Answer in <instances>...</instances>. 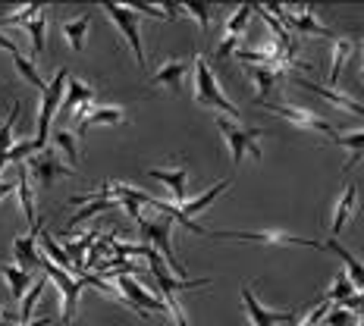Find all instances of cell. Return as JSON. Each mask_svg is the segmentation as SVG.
I'll list each match as a JSON object with an SVG mask.
<instances>
[{
	"instance_id": "6da1fadb",
	"label": "cell",
	"mask_w": 364,
	"mask_h": 326,
	"mask_svg": "<svg viewBox=\"0 0 364 326\" xmlns=\"http://www.w3.org/2000/svg\"><path fill=\"white\" fill-rule=\"evenodd\" d=\"M195 101L204 104V107H214L217 113H226V116H242V110L223 94L217 75L210 72L208 60L201 54H195Z\"/></svg>"
},
{
	"instance_id": "7a4b0ae2",
	"label": "cell",
	"mask_w": 364,
	"mask_h": 326,
	"mask_svg": "<svg viewBox=\"0 0 364 326\" xmlns=\"http://www.w3.org/2000/svg\"><path fill=\"white\" fill-rule=\"evenodd\" d=\"M139 226H141V236H145L151 251H157L166 263H170V273H173V276H176V279H192V276H186V267H182V261L176 257V251H173V245H170L173 217H166V214H157L154 219L145 217Z\"/></svg>"
},
{
	"instance_id": "3957f363",
	"label": "cell",
	"mask_w": 364,
	"mask_h": 326,
	"mask_svg": "<svg viewBox=\"0 0 364 326\" xmlns=\"http://www.w3.org/2000/svg\"><path fill=\"white\" fill-rule=\"evenodd\" d=\"M66 82H70V70H60L54 79L48 82V88L41 91V107H38V132H35L38 151H44V148H48V141H50V123H54L57 110L63 107Z\"/></svg>"
},
{
	"instance_id": "277c9868",
	"label": "cell",
	"mask_w": 364,
	"mask_h": 326,
	"mask_svg": "<svg viewBox=\"0 0 364 326\" xmlns=\"http://www.w3.org/2000/svg\"><path fill=\"white\" fill-rule=\"evenodd\" d=\"M217 132L223 135V141L230 145L232 166H242L245 154H252L255 161H264V151L257 145V138H264V129H245L226 116H217Z\"/></svg>"
},
{
	"instance_id": "5b68a950",
	"label": "cell",
	"mask_w": 364,
	"mask_h": 326,
	"mask_svg": "<svg viewBox=\"0 0 364 326\" xmlns=\"http://www.w3.org/2000/svg\"><path fill=\"white\" fill-rule=\"evenodd\" d=\"M210 239H239V241H261V245H279V248H317L321 251L323 241L301 239L283 229H210Z\"/></svg>"
},
{
	"instance_id": "8992f818",
	"label": "cell",
	"mask_w": 364,
	"mask_h": 326,
	"mask_svg": "<svg viewBox=\"0 0 364 326\" xmlns=\"http://www.w3.org/2000/svg\"><path fill=\"white\" fill-rule=\"evenodd\" d=\"M101 6H104V13L110 16L113 26L126 35V44L132 48L135 63L145 66V48H141V16L132 10V6H126V4H110V0H104Z\"/></svg>"
},
{
	"instance_id": "52a82bcc",
	"label": "cell",
	"mask_w": 364,
	"mask_h": 326,
	"mask_svg": "<svg viewBox=\"0 0 364 326\" xmlns=\"http://www.w3.org/2000/svg\"><path fill=\"white\" fill-rule=\"evenodd\" d=\"M257 104H261V107H267L270 113H277V116H283L286 123L305 129V132L327 135L330 141H336V138H339V132L327 123V119H321L317 113H311V110H305V107H295V104H273V101H257Z\"/></svg>"
},
{
	"instance_id": "ba28073f",
	"label": "cell",
	"mask_w": 364,
	"mask_h": 326,
	"mask_svg": "<svg viewBox=\"0 0 364 326\" xmlns=\"http://www.w3.org/2000/svg\"><path fill=\"white\" fill-rule=\"evenodd\" d=\"M41 270H44V276L50 279V283L60 289V298H63V320L66 326L73 323V317H75V308H79V295H82V283L79 279H73L66 270H60L57 263H50L48 257H41Z\"/></svg>"
},
{
	"instance_id": "9c48e42d",
	"label": "cell",
	"mask_w": 364,
	"mask_h": 326,
	"mask_svg": "<svg viewBox=\"0 0 364 326\" xmlns=\"http://www.w3.org/2000/svg\"><path fill=\"white\" fill-rule=\"evenodd\" d=\"M145 257H148V270H151V276H154V283H157V292H166V295H176V292H188V289H204V286H210L214 279H176L170 270H166V263H164V257L157 254V251H151V248L145 245Z\"/></svg>"
},
{
	"instance_id": "30bf717a",
	"label": "cell",
	"mask_w": 364,
	"mask_h": 326,
	"mask_svg": "<svg viewBox=\"0 0 364 326\" xmlns=\"http://www.w3.org/2000/svg\"><path fill=\"white\" fill-rule=\"evenodd\" d=\"M267 10L273 13V16H279V22H283V28L289 32V28H295V32H305V35H321V38H333V32L327 26H321L314 16L308 13V6H283V4H270Z\"/></svg>"
},
{
	"instance_id": "8fae6325",
	"label": "cell",
	"mask_w": 364,
	"mask_h": 326,
	"mask_svg": "<svg viewBox=\"0 0 364 326\" xmlns=\"http://www.w3.org/2000/svg\"><path fill=\"white\" fill-rule=\"evenodd\" d=\"M242 305H245V314L252 326H277V323H295L299 320V310H270L257 301V295L252 286H242Z\"/></svg>"
},
{
	"instance_id": "7c38bea8",
	"label": "cell",
	"mask_w": 364,
	"mask_h": 326,
	"mask_svg": "<svg viewBox=\"0 0 364 326\" xmlns=\"http://www.w3.org/2000/svg\"><path fill=\"white\" fill-rule=\"evenodd\" d=\"M26 166L32 170V176H35V182H38V188H41V192H48V188L54 185V179H57V176H75L73 166L60 163V161H57V154H54V151H48V148H44L41 154H35Z\"/></svg>"
},
{
	"instance_id": "4fadbf2b",
	"label": "cell",
	"mask_w": 364,
	"mask_h": 326,
	"mask_svg": "<svg viewBox=\"0 0 364 326\" xmlns=\"http://www.w3.org/2000/svg\"><path fill=\"white\" fill-rule=\"evenodd\" d=\"M188 173H192V166L179 163L176 170H148L145 176L164 182V185H170L173 188V198H176V207H182V204L188 201Z\"/></svg>"
},
{
	"instance_id": "5bb4252c",
	"label": "cell",
	"mask_w": 364,
	"mask_h": 326,
	"mask_svg": "<svg viewBox=\"0 0 364 326\" xmlns=\"http://www.w3.org/2000/svg\"><path fill=\"white\" fill-rule=\"evenodd\" d=\"M292 82H295V85H301V88H308V91H314L317 97L330 101L333 107H339V110H346V113H355V116H364V104L352 101L348 94H339L336 88H323V85H317V82H311V79H301V75H295Z\"/></svg>"
},
{
	"instance_id": "9a60e30c",
	"label": "cell",
	"mask_w": 364,
	"mask_h": 326,
	"mask_svg": "<svg viewBox=\"0 0 364 326\" xmlns=\"http://www.w3.org/2000/svg\"><path fill=\"white\" fill-rule=\"evenodd\" d=\"M188 70H195V57L192 60H166V63H161V70L154 72V82L157 85H170V91L182 94V75Z\"/></svg>"
},
{
	"instance_id": "2e32d148",
	"label": "cell",
	"mask_w": 364,
	"mask_h": 326,
	"mask_svg": "<svg viewBox=\"0 0 364 326\" xmlns=\"http://www.w3.org/2000/svg\"><path fill=\"white\" fill-rule=\"evenodd\" d=\"M355 210H358V185L355 182H348L343 188V198L336 204V214H333V236H339V232L348 226V219L355 217Z\"/></svg>"
},
{
	"instance_id": "e0dca14e",
	"label": "cell",
	"mask_w": 364,
	"mask_h": 326,
	"mask_svg": "<svg viewBox=\"0 0 364 326\" xmlns=\"http://www.w3.org/2000/svg\"><path fill=\"white\" fill-rule=\"evenodd\" d=\"M13 257H16L19 270L32 273L35 267H41V254H38V236H19L13 239Z\"/></svg>"
},
{
	"instance_id": "ac0fdd59",
	"label": "cell",
	"mask_w": 364,
	"mask_h": 326,
	"mask_svg": "<svg viewBox=\"0 0 364 326\" xmlns=\"http://www.w3.org/2000/svg\"><path fill=\"white\" fill-rule=\"evenodd\" d=\"M119 123H126V113L119 110V107H95L88 113L85 119H79V126H75V135H85L91 126H119Z\"/></svg>"
},
{
	"instance_id": "d6986e66",
	"label": "cell",
	"mask_w": 364,
	"mask_h": 326,
	"mask_svg": "<svg viewBox=\"0 0 364 326\" xmlns=\"http://www.w3.org/2000/svg\"><path fill=\"white\" fill-rule=\"evenodd\" d=\"M91 101H95V88L70 75V82H66V101H63V107H60L63 116H70V113H75L79 107H88Z\"/></svg>"
},
{
	"instance_id": "ffe728a7",
	"label": "cell",
	"mask_w": 364,
	"mask_h": 326,
	"mask_svg": "<svg viewBox=\"0 0 364 326\" xmlns=\"http://www.w3.org/2000/svg\"><path fill=\"white\" fill-rule=\"evenodd\" d=\"M16 195H19V201H22V214H26L28 226H32V236H38V229H41V223H38V217H35V198H32V185H28V166H26V163H19Z\"/></svg>"
},
{
	"instance_id": "44dd1931",
	"label": "cell",
	"mask_w": 364,
	"mask_h": 326,
	"mask_svg": "<svg viewBox=\"0 0 364 326\" xmlns=\"http://www.w3.org/2000/svg\"><path fill=\"white\" fill-rule=\"evenodd\" d=\"M230 176H226V179H220L217 182V185H210V188H204V192L198 195V198H192V201H186V204H182V207H179V214L182 217H186V219H192V217H198L201 214V210L204 207H208V204L210 201H217L220 198V192H226V188H230Z\"/></svg>"
},
{
	"instance_id": "7402d4cb",
	"label": "cell",
	"mask_w": 364,
	"mask_h": 326,
	"mask_svg": "<svg viewBox=\"0 0 364 326\" xmlns=\"http://www.w3.org/2000/svg\"><path fill=\"white\" fill-rule=\"evenodd\" d=\"M323 248H330V251H333V254L339 257V261L346 263V273H348V279H352V283H355V289H364V263L358 261V257H355L352 251H348V248L339 245L336 239H330Z\"/></svg>"
},
{
	"instance_id": "603a6c76",
	"label": "cell",
	"mask_w": 364,
	"mask_h": 326,
	"mask_svg": "<svg viewBox=\"0 0 364 326\" xmlns=\"http://www.w3.org/2000/svg\"><path fill=\"white\" fill-rule=\"evenodd\" d=\"M38 245L44 248V257H48L50 263H57L60 270H66V273H70V270H75V267H73V257L66 254V248H63V245H57V239L50 236V232L38 229Z\"/></svg>"
},
{
	"instance_id": "cb8c5ba5",
	"label": "cell",
	"mask_w": 364,
	"mask_h": 326,
	"mask_svg": "<svg viewBox=\"0 0 364 326\" xmlns=\"http://www.w3.org/2000/svg\"><path fill=\"white\" fill-rule=\"evenodd\" d=\"M88 28H91V16H88V13H82V16L63 22V38L70 41V48L75 50V54H82V50H85Z\"/></svg>"
},
{
	"instance_id": "d4e9b609",
	"label": "cell",
	"mask_w": 364,
	"mask_h": 326,
	"mask_svg": "<svg viewBox=\"0 0 364 326\" xmlns=\"http://www.w3.org/2000/svg\"><path fill=\"white\" fill-rule=\"evenodd\" d=\"M352 50H355L352 38H336V44H333V60H330V85H336V82L343 79V66L348 63Z\"/></svg>"
},
{
	"instance_id": "484cf974",
	"label": "cell",
	"mask_w": 364,
	"mask_h": 326,
	"mask_svg": "<svg viewBox=\"0 0 364 326\" xmlns=\"http://www.w3.org/2000/svg\"><path fill=\"white\" fill-rule=\"evenodd\" d=\"M0 273H4V279H6V286H10L13 298H26V292L32 289V273H26L19 267H0Z\"/></svg>"
},
{
	"instance_id": "4316f807",
	"label": "cell",
	"mask_w": 364,
	"mask_h": 326,
	"mask_svg": "<svg viewBox=\"0 0 364 326\" xmlns=\"http://www.w3.org/2000/svg\"><path fill=\"white\" fill-rule=\"evenodd\" d=\"M355 295H358V289H355V283H352V279H348V273L343 270L336 279H333L330 292L323 295V298H327L330 305H346V301H348V298H355Z\"/></svg>"
},
{
	"instance_id": "83f0119b",
	"label": "cell",
	"mask_w": 364,
	"mask_h": 326,
	"mask_svg": "<svg viewBox=\"0 0 364 326\" xmlns=\"http://www.w3.org/2000/svg\"><path fill=\"white\" fill-rule=\"evenodd\" d=\"M252 13H255V6H252V4L236 6V10H232V16L226 19L223 38H230V41H239V35L245 32V26H248V19H252Z\"/></svg>"
},
{
	"instance_id": "f1b7e54d",
	"label": "cell",
	"mask_w": 364,
	"mask_h": 326,
	"mask_svg": "<svg viewBox=\"0 0 364 326\" xmlns=\"http://www.w3.org/2000/svg\"><path fill=\"white\" fill-rule=\"evenodd\" d=\"M119 207V201L117 198H97V201H88L85 207L79 210L73 219H70V229H75L79 223H85V219H91V217H97V214H107V210H117Z\"/></svg>"
},
{
	"instance_id": "f546056e",
	"label": "cell",
	"mask_w": 364,
	"mask_h": 326,
	"mask_svg": "<svg viewBox=\"0 0 364 326\" xmlns=\"http://www.w3.org/2000/svg\"><path fill=\"white\" fill-rule=\"evenodd\" d=\"M336 145H339V148H348V151H352V157H348V163H346V173H348V170H355V166L361 163V157H364V129H361V132L339 135V138H336Z\"/></svg>"
},
{
	"instance_id": "4dcf8cb0",
	"label": "cell",
	"mask_w": 364,
	"mask_h": 326,
	"mask_svg": "<svg viewBox=\"0 0 364 326\" xmlns=\"http://www.w3.org/2000/svg\"><path fill=\"white\" fill-rule=\"evenodd\" d=\"M279 75H283V70H267V66H255L252 70V79L257 85V101H264V94H270L273 88H277Z\"/></svg>"
},
{
	"instance_id": "1f68e13d",
	"label": "cell",
	"mask_w": 364,
	"mask_h": 326,
	"mask_svg": "<svg viewBox=\"0 0 364 326\" xmlns=\"http://www.w3.org/2000/svg\"><path fill=\"white\" fill-rule=\"evenodd\" d=\"M48 283L50 279L48 276H38L35 283H32V289L26 292V298H22V308H19V323H28V317H32V310L38 305V298H41V292L48 289Z\"/></svg>"
},
{
	"instance_id": "d6a6232c",
	"label": "cell",
	"mask_w": 364,
	"mask_h": 326,
	"mask_svg": "<svg viewBox=\"0 0 364 326\" xmlns=\"http://www.w3.org/2000/svg\"><path fill=\"white\" fill-rule=\"evenodd\" d=\"M50 141L63 151L66 161H70L73 166L79 163V148H75V135L73 132H66V129H54V132H50Z\"/></svg>"
},
{
	"instance_id": "836d02e7",
	"label": "cell",
	"mask_w": 364,
	"mask_h": 326,
	"mask_svg": "<svg viewBox=\"0 0 364 326\" xmlns=\"http://www.w3.org/2000/svg\"><path fill=\"white\" fill-rule=\"evenodd\" d=\"M38 13H44L41 4H26V6H19V10L6 13V16H0V26H26V22L35 19Z\"/></svg>"
},
{
	"instance_id": "e575fe53",
	"label": "cell",
	"mask_w": 364,
	"mask_h": 326,
	"mask_svg": "<svg viewBox=\"0 0 364 326\" xmlns=\"http://www.w3.org/2000/svg\"><path fill=\"white\" fill-rule=\"evenodd\" d=\"M13 63H16V70H19V75H22V79H26V82H28V85H35L38 91H44V88H48V82H44V79H41V75H38V70H35V63H32V60H28V57H22V54H16V57H13Z\"/></svg>"
},
{
	"instance_id": "d590c367",
	"label": "cell",
	"mask_w": 364,
	"mask_h": 326,
	"mask_svg": "<svg viewBox=\"0 0 364 326\" xmlns=\"http://www.w3.org/2000/svg\"><path fill=\"white\" fill-rule=\"evenodd\" d=\"M26 28H28V35H32V48H35V54H44V35H48V16H44V13H38L35 19H28V22H26Z\"/></svg>"
},
{
	"instance_id": "8d00e7d4",
	"label": "cell",
	"mask_w": 364,
	"mask_h": 326,
	"mask_svg": "<svg viewBox=\"0 0 364 326\" xmlns=\"http://www.w3.org/2000/svg\"><path fill=\"white\" fill-rule=\"evenodd\" d=\"M323 320H327V326H358L361 317L355 314V310L343 308V305H333V308H330V314L323 317Z\"/></svg>"
},
{
	"instance_id": "74e56055",
	"label": "cell",
	"mask_w": 364,
	"mask_h": 326,
	"mask_svg": "<svg viewBox=\"0 0 364 326\" xmlns=\"http://www.w3.org/2000/svg\"><path fill=\"white\" fill-rule=\"evenodd\" d=\"M182 10L192 13V16L198 19L201 32L208 35V28H210V13H214V6H210V4H182Z\"/></svg>"
},
{
	"instance_id": "f35d334b",
	"label": "cell",
	"mask_w": 364,
	"mask_h": 326,
	"mask_svg": "<svg viewBox=\"0 0 364 326\" xmlns=\"http://www.w3.org/2000/svg\"><path fill=\"white\" fill-rule=\"evenodd\" d=\"M330 301L327 298H321V301H317V305L314 308H311L308 310V314H301V320H299V326H317V323H321L323 320V317H327L330 314Z\"/></svg>"
},
{
	"instance_id": "ab89813d",
	"label": "cell",
	"mask_w": 364,
	"mask_h": 326,
	"mask_svg": "<svg viewBox=\"0 0 364 326\" xmlns=\"http://www.w3.org/2000/svg\"><path fill=\"white\" fill-rule=\"evenodd\" d=\"M0 323L4 326H19V314H13L6 305H0Z\"/></svg>"
},
{
	"instance_id": "60d3db41",
	"label": "cell",
	"mask_w": 364,
	"mask_h": 326,
	"mask_svg": "<svg viewBox=\"0 0 364 326\" xmlns=\"http://www.w3.org/2000/svg\"><path fill=\"white\" fill-rule=\"evenodd\" d=\"M0 50H6V54H13V57L22 54V50H19V44H16V41H10V38H6L4 32H0Z\"/></svg>"
},
{
	"instance_id": "b9f144b4",
	"label": "cell",
	"mask_w": 364,
	"mask_h": 326,
	"mask_svg": "<svg viewBox=\"0 0 364 326\" xmlns=\"http://www.w3.org/2000/svg\"><path fill=\"white\" fill-rule=\"evenodd\" d=\"M54 317H41V320H28V323H19V326H50Z\"/></svg>"
},
{
	"instance_id": "7bdbcfd3",
	"label": "cell",
	"mask_w": 364,
	"mask_h": 326,
	"mask_svg": "<svg viewBox=\"0 0 364 326\" xmlns=\"http://www.w3.org/2000/svg\"><path fill=\"white\" fill-rule=\"evenodd\" d=\"M13 188H16V185H13V182H0V198H6V195H13Z\"/></svg>"
},
{
	"instance_id": "ee69618b",
	"label": "cell",
	"mask_w": 364,
	"mask_h": 326,
	"mask_svg": "<svg viewBox=\"0 0 364 326\" xmlns=\"http://www.w3.org/2000/svg\"><path fill=\"white\" fill-rule=\"evenodd\" d=\"M0 85H4V82H0Z\"/></svg>"
}]
</instances>
